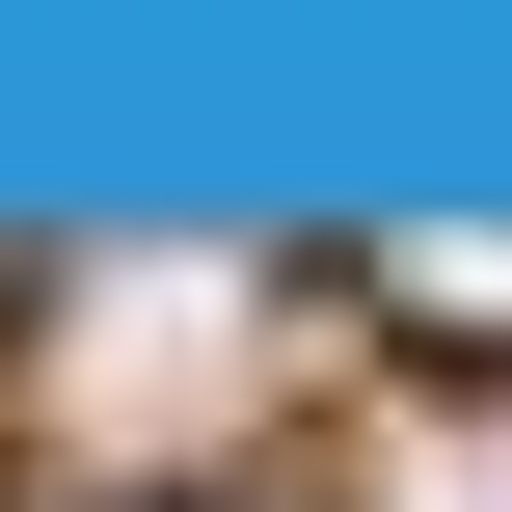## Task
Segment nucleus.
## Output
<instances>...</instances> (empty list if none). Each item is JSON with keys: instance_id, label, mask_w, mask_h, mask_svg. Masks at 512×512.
I'll return each mask as SVG.
<instances>
[{"instance_id": "1", "label": "nucleus", "mask_w": 512, "mask_h": 512, "mask_svg": "<svg viewBox=\"0 0 512 512\" xmlns=\"http://www.w3.org/2000/svg\"><path fill=\"white\" fill-rule=\"evenodd\" d=\"M378 297H405V324H432V351H512V270H486V243H405V270H378Z\"/></svg>"}, {"instance_id": "2", "label": "nucleus", "mask_w": 512, "mask_h": 512, "mask_svg": "<svg viewBox=\"0 0 512 512\" xmlns=\"http://www.w3.org/2000/svg\"><path fill=\"white\" fill-rule=\"evenodd\" d=\"M405 512H512V405H459V432H405Z\"/></svg>"}]
</instances>
